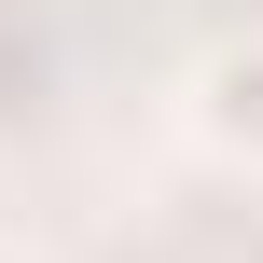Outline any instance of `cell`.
Here are the masks:
<instances>
[{
    "label": "cell",
    "mask_w": 263,
    "mask_h": 263,
    "mask_svg": "<svg viewBox=\"0 0 263 263\" xmlns=\"http://www.w3.org/2000/svg\"><path fill=\"white\" fill-rule=\"evenodd\" d=\"M180 125H194V153H208V166H250V180H263V42H222V55L194 69Z\"/></svg>",
    "instance_id": "cell-1"
}]
</instances>
